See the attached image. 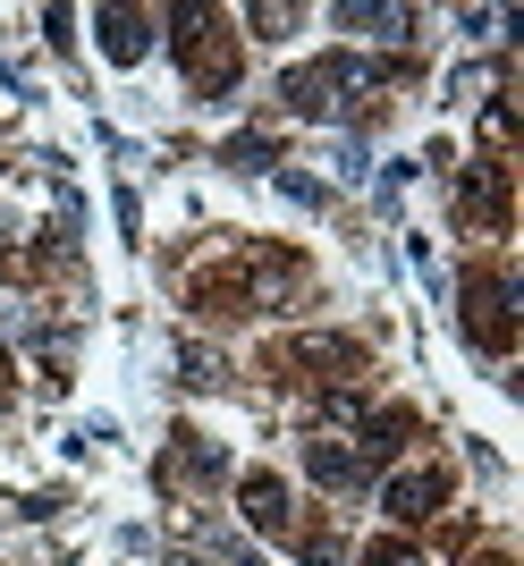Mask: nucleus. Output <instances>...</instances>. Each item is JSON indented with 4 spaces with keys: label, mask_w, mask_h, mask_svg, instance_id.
<instances>
[{
    "label": "nucleus",
    "mask_w": 524,
    "mask_h": 566,
    "mask_svg": "<svg viewBox=\"0 0 524 566\" xmlns=\"http://www.w3.org/2000/svg\"><path fill=\"white\" fill-rule=\"evenodd\" d=\"M440 507V473H406V482H389V516H431Z\"/></svg>",
    "instance_id": "1"
},
{
    "label": "nucleus",
    "mask_w": 524,
    "mask_h": 566,
    "mask_svg": "<svg viewBox=\"0 0 524 566\" xmlns=\"http://www.w3.org/2000/svg\"><path fill=\"white\" fill-rule=\"evenodd\" d=\"M245 516H254L262 533H280V524H287V491L271 482V473H254V482H245Z\"/></svg>",
    "instance_id": "2"
},
{
    "label": "nucleus",
    "mask_w": 524,
    "mask_h": 566,
    "mask_svg": "<svg viewBox=\"0 0 524 566\" xmlns=\"http://www.w3.org/2000/svg\"><path fill=\"white\" fill-rule=\"evenodd\" d=\"M102 43H111V60H136L144 51V18L136 9H102Z\"/></svg>",
    "instance_id": "3"
},
{
    "label": "nucleus",
    "mask_w": 524,
    "mask_h": 566,
    "mask_svg": "<svg viewBox=\"0 0 524 566\" xmlns=\"http://www.w3.org/2000/svg\"><path fill=\"white\" fill-rule=\"evenodd\" d=\"M305 465H313V482H356V457H347V449H331V440H313V449H305Z\"/></svg>",
    "instance_id": "4"
},
{
    "label": "nucleus",
    "mask_w": 524,
    "mask_h": 566,
    "mask_svg": "<svg viewBox=\"0 0 524 566\" xmlns=\"http://www.w3.org/2000/svg\"><path fill=\"white\" fill-rule=\"evenodd\" d=\"M364 566H415V549H389V542H381V549H373Z\"/></svg>",
    "instance_id": "5"
},
{
    "label": "nucleus",
    "mask_w": 524,
    "mask_h": 566,
    "mask_svg": "<svg viewBox=\"0 0 524 566\" xmlns=\"http://www.w3.org/2000/svg\"><path fill=\"white\" fill-rule=\"evenodd\" d=\"M169 566H195V558H169Z\"/></svg>",
    "instance_id": "6"
}]
</instances>
